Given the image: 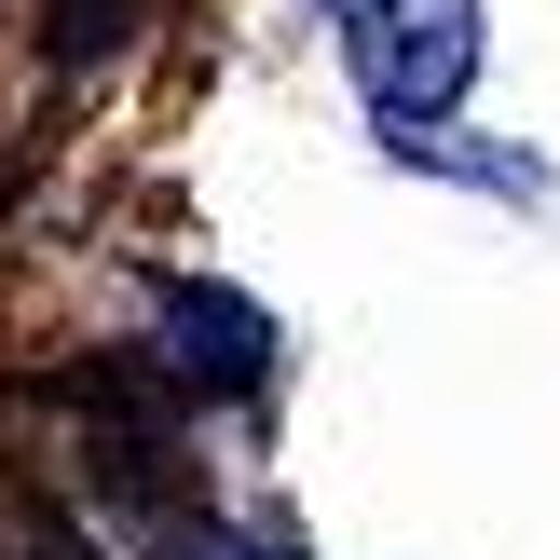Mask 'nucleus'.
<instances>
[{
	"label": "nucleus",
	"instance_id": "1",
	"mask_svg": "<svg viewBox=\"0 0 560 560\" xmlns=\"http://www.w3.org/2000/svg\"><path fill=\"white\" fill-rule=\"evenodd\" d=\"M328 27H342L355 96L383 109V137H424L479 82V0H328Z\"/></svg>",
	"mask_w": 560,
	"mask_h": 560
},
{
	"label": "nucleus",
	"instance_id": "2",
	"mask_svg": "<svg viewBox=\"0 0 560 560\" xmlns=\"http://www.w3.org/2000/svg\"><path fill=\"white\" fill-rule=\"evenodd\" d=\"M164 355H178L191 383H260L273 370V328L246 315L233 288H178V301H164Z\"/></svg>",
	"mask_w": 560,
	"mask_h": 560
}]
</instances>
